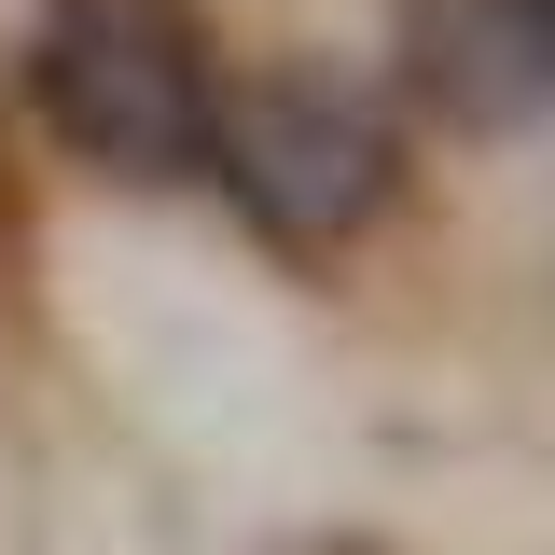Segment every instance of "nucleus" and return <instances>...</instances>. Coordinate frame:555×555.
I'll list each match as a JSON object with an SVG mask.
<instances>
[{
  "mask_svg": "<svg viewBox=\"0 0 555 555\" xmlns=\"http://www.w3.org/2000/svg\"><path fill=\"white\" fill-rule=\"evenodd\" d=\"M208 98H222V56L195 0H42L28 14V112L56 126L83 181L181 195L208 167Z\"/></svg>",
  "mask_w": 555,
  "mask_h": 555,
  "instance_id": "nucleus-1",
  "label": "nucleus"
},
{
  "mask_svg": "<svg viewBox=\"0 0 555 555\" xmlns=\"http://www.w3.org/2000/svg\"><path fill=\"white\" fill-rule=\"evenodd\" d=\"M195 181L236 208L264 250L320 264V250H361V236L403 208V126H389L361 83H334V69L264 56V69H222Z\"/></svg>",
  "mask_w": 555,
  "mask_h": 555,
  "instance_id": "nucleus-2",
  "label": "nucleus"
},
{
  "mask_svg": "<svg viewBox=\"0 0 555 555\" xmlns=\"http://www.w3.org/2000/svg\"><path fill=\"white\" fill-rule=\"evenodd\" d=\"M403 83H416V112H444L459 139H514L528 112H555V56L514 0H416Z\"/></svg>",
  "mask_w": 555,
  "mask_h": 555,
  "instance_id": "nucleus-3",
  "label": "nucleus"
},
{
  "mask_svg": "<svg viewBox=\"0 0 555 555\" xmlns=\"http://www.w3.org/2000/svg\"><path fill=\"white\" fill-rule=\"evenodd\" d=\"M514 14H528V28H542V56H555V0H514Z\"/></svg>",
  "mask_w": 555,
  "mask_h": 555,
  "instance_id": "nucleus-4",
  "label": "nucleus"
}]
</instances>
